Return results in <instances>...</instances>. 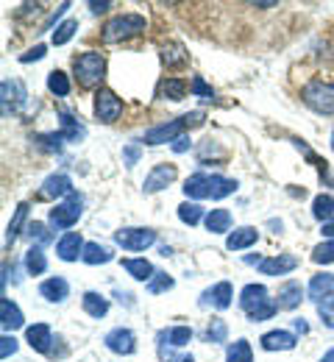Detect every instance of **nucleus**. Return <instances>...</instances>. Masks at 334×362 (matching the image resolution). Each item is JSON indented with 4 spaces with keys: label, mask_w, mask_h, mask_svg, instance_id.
Here are the masks:
<instances>
[{
    "label": "nucleus",
    "mask_w": 334,
    "mask_h": 362,
    "mask_svg": "<svg viewBox=\"0 0 334 362\" xmlns=\"http://www.w3.org/2000/svg\"><path fill=\"white\" fill-rule=\"evenodd\" d=\"M28 92L23 87V81H3L0 84V100H3V115H14L25 106Z\"/></svg>",
    "instance_id": "9"
},
{
    "label": "nucleus",
    "mask_w": 334,
    "mask_h": 362,
    "mask_svg": "<svg viewBox=\"0 0 334 362\" xmlns=\"http://www.w3.org/2000/svg\"><path fill=\"white\" fill-rule=\"evenodd\" d=\"M256 240H259V231L254 226L234 228V231L229 234V240H226V248H229V251H242V248H251Z\"/></svg>",
    "instance_id": "21"
},
{
    "label": "nucleus",
    "mask_w": 334,
    "mask_h": 362,
    "mask_svg": "<svg viewBox=\"0 0 334 362\" xmlns=\"http://www.w3.org/2000/svg\"><path fill=\"white\" fill-rule=\"evenodd\" d=\"M28 237L42 248V245H48V243H53V234L48 231V226L45 223H31L28 226Z\"/></svg>",
    "instance_id": "43"
},
{
    "label": "nucleus",
    "mask_w": 334,
    "mask_h": 362,
    "mask_svg": "<svg viewBox=\"0 0 334 362\" xmlns=\"http://www.w3.org/2000/svg\"><path fill=\"white\" fill-rule=\"evenodd\" d=\"M179 218H181V223H187V226H198L201 221H206V218H203V206L195 204V201H184V204L179 206Z\"/></svg>",
    "instance_id": "31"
},
{
    "label": "nucleus",
    "mask_w": 334,
    "mask_h": 362,
    "mask_svg": "<svg viewBox=\"0 0 334 362\" xmlns=\"http://www.w3.org/2000/svg\"><path fill=\"white\" fill-rule=\"evenodd\" d=\"M120 112H123V100L114 95L112 90H106V87H100L95 92V117L100 123H114L117 117H120Z\"/></svg>",
    "instance_id": "7"
},
{
    "label": "nucleus",
    "mask_w": 334,
    "mask_h": 362,
    "mask_svg": "<svg viewBox=\"0 0 334 362\" xmlns=\"http://www.w3.org/2000/svg\"><path fill=\"white\" fill-rule=\"evenodd\" d=\"M334 293V276L332 273H318V276H312V281H309V298L318 304L321 298H326V296H332Z\"/></svg>",
    "instance_id": "22"
},
{
    "label": "nucleus",
    "mask_w": 334,
    "mask_h": 362,
    "mask_svg": "<svg viewBox=\"0 0 334 362\" xmlns=\"http://www.w3.org/2000/svg\"><path fill=\"white\" fill-rule=\"evenodd\" d=\"M123 268L129 271L131 279H137V281H150V279H153V273H156L148 259H123Z\"/></svg>",
    "instance_id": "28"
},
{
    "label": "nucleus",
    "mask_w": 334,
    "mask_h": 362,
    "mask_svg": "<svg viewBox=\"0 0 334 362\" xmlns=\"http://www.w3.org/2000/svg\"><path fill=\"white\" fill-rule=\"evenodd\" d=\"M173 284H176V281H173V276H167V273L156 271V273H153V279L148 281V293L159 296V293H167V290H170Z\"/></svg>",
    "instance_id": "39"
},
{
    "label": "nucleus",
    "mask_w": 334,
    "mask_h": 362,
    "mask_svg": "<svg viewBox=\"0 0 334 362\" xmlns=\"http://www.w3.org/2000/svg\"><path fill=\"white\" fill-rule=\"evenodd\" d=\"M25 340H28V346H31L34 351H40V354H50L53 332H50L48 323H34V326H28V332H25Z\"/></svg>",
    "instance_id": "15"
},
{
    "label": "nucleus",
    "mask_w": 334,
    "mask_h": 362,
    "mask_svg": "<svg viewBox=\"0 0 334 362\" xmlns=\"http://www.w3.org/2000/svg\"><path fill=\"white\" fill-rule=\"evenodd\" d=\"M81 307H84V313L90 317H103L109 313V298H103L100 293H84V298H81Z\"/></svg>",
    "instance_id": "25"
},
{
    "label": "nucleus",
    "mask_w": 334,
    "mask_h": 362,
    "mask_svg": "<svg viewBox=\"0 0 334 362\" xmlns=\"http://www.w3.org/2000/svg\"><path fill=\"white\" fill-rule=\"evenodd\" d=\"M59 115H61V126H64V129H61V134H64L67 142H78V139H84L87 129H84V126H81V123H78L67 109H61Z\"/></svg>",
    "instance_id": "27"
},
{
    "label": "nucleus",
    "mask_w": 334,
    "mask_h": 362,
    "mask_svg": "<svg viewBox=\"0 0 334 362\" xmlns=\"http://www.w3.org/2000/svg\"><path fill=\"white\" fill-rule=\"evenodd\" d=\"M73 192V181L70 176H64V173H56V176H48L45 184H42V189H40V198L42 201H56V198H67Z\"/></svg>",
    "instance_id": "13"
},
{
    "label": "nucleus",
    "mask_w": 334,
    "mask_h": 362,
    "mask_svg": "<svg viewBox=\"0 0 334 362\" xmlns=\"http://www.w3.org/2000/svg\"><path fill=\"white\" fill-rule=\"evenodd\" d=\"M0 326L6 332H14V329H23L25 326V317L20 313V307L11 301V298H3L0 301Z\"/></svg>",
    "instance_id": "20"
},
{
    "label": "nucleus",
    "mask_w": 334,
    "mask_h": 362,
    "mask_svg": "<svg viewBox=\"0 0 334 362\" xmlns=\"http://www.w3.org/2000/svg\"><path fill=\"white\" fill-rule=\"evenodd\" d=\"M40 296L48 298L50 304H61V301H67V296H70V284H67V279L53 276V279L40 284Z\"/></svg>",
    "instance_id": "18"
},
{
    "label": "nucleus",
    "mask_w": 334,
    "mask_h": 362,
    "mask_svg": "<svg viewBox=\"0 0 334 362\" xmlns=\"http://www.w3.org/2000/svg\"><path fill=\"white\" fill-rule=\"evenodd\" d=\"M25 218H28V204H20L17 212H14V218H11V223H8V231H6V245H14V240H17L20 231H23Z\"/></svg>",
    "instance_id": "30"
},
{
    "label": "nucleus",
    "mask_w": 334,
    "mask_h": 362,
    "mask_svg": "<svg viewBox=\"0 0 334 362\" xmlns=\"http://www.w3.org/2000/svg\"><path fill=\"white\" fill-rule=\"evenodd\" d=\"M203 123V112H190L179 120H170V123H162V126H153L148 129L143 136L145 145H162V142H176L179 136H184L187 129H195Z\"/></svg>",
    "instance_id": "1"
},
{
    "label": "nucleus",
    "mask_w": 334,
    "mask_h": 362,
    "mask_svg": "<svg viewBox=\"0 0 334 362\" xmlns=\"http://www.w3.org/2000/svg\"><path fill=\"white\" fill-rule=\"evenodd\" d=\"M25 271L31 276H40V273L48 271V259H45V251L40 245H31L28 254H25Z\"/></svg>",
    "instance_id": "29"
},
{
    "label": "nucleus",
    "mask_w": 334,
    "mask_h": 362,
    "mask_svg": "<svg viewBox=\"0 0 334 362\" xmlns=\"http://www.w3.org/2000/svg\"><path fill=\"white\" fill-rule=\"evenodd\" d=\"M73 70H76V78H78V84L84 90H95V87H100V81L106 76V59L100 53H95V50L81 53L73 62Z\"/></svg>",
    "instance_id": "2"
},
{
    "label": "nucleus",
    "mask_w": 334,
    "mask_h": 362,
    "mask_svg": "<svg viewBox=\"0 0 334 362\" xmlns=\"http://www.w3.org/2000/svg\"><path fill=\"white\" fill-rule=\"evenodd\" d=\"M170 346H176V349H181V346H187L192 340V329L190 326H173V329H165V332H159Z\"/></svg>",
    "instance_id": "33"
},
{
    "label": "nucleus",
    "mask_w": 334,
    "mask_h": 362,
    "mask_svg": "<svg viewBox=\"0 0 334 362\" xmlns=\"http://www.w3.org/2000/svg\"><path fill=\"white\" fill-rule=\"evenodd\" d=\"M226 337H229L226 320H223V317H212V323L206 326V340H209V343H226Z\"/></svg>",
    "instance_id": "37"
},
{
    "label": "nucleus",
    "mask_w": 334,
    "mask_h": 362,
    "mask_svg": "<svg viewBox=\"0 0 334 362\" xmlns=\"http://www.w3.org/2000/svg\"><path fill=\"white\" fill-rule=\"evenodd\" d=\"M114 243L123 245L126 251H145L148 245L156 243V231L153 228H120L114 231Z\"/></svg>",
    "instance_id": "6"
},
{
    "label": "nucleus",
    "mask_w": 334,
    "mask_h": 362,
    "mask_svg": "<svg viewBox=\"0 0 334 362\" xmlns=\"http://www.w3.org/2000/svg\"><path fill=\"white\" fill-rule=\"evenodd\" d=\"M176 362H195V360H192V354H184V357H179Z\"/></svg>",
    "instance_id": "53"
},
{
    "label": "nucleus",
    "mask_w": 334,
    "mask_h": 362,
    "mask_svg": "<svg viewBox=\"0 0 334 362\" xmlns=\"http://www.w3.org/2000/svg\"><path fill=\"white\" fill-rule=\"evenodd\" d=\"M103 343H106V349H109V351L123 354V357H129V354H134V351H137V334H134L131 329H126V326L112 329V332L103 337Z\"/></svg>",
    "instance_id": "8"
},
{
    "label": "nucleus",
    "mask_w": 334,
    "mask_h": 362,
    "mask_svg": "<svg viewBox=\"0 0 334 362\" xmlns=\"http://www.w3.org/2000/svg\"><path fill=\"white\" fill-rule=\"evenodd\" d=\"M187 47L181 45V42H170V45L162 47V62L170 67V70H176V67H184L187 64Z\"/></svg>",
    "instance_id": "23"
},
{
    "label": "nucleus",
    "mask_w": 334,
    "mask_h": 362,
    "mask_svg": "<svg viewBox=\"0 0 334 362\" xmlns=\"http://www.w3.org/2000/svg\"><path fill=\"white\" fill-rule=\"evenodd\" d=\"M262 349L265 351H292L295 349V334L285 332V329H276V332H268L262 334Z\"/></svg>",
    "instance_id": "17"
},
{
    "label": "nucleus",
    "mask_w": 334,
    "mask_h": 362,
    "mask_svg": "<svg viewBox=\"0 0 334 362\" xmlns=\"http://www.w3.org/2000/svg\"><path fill=\"white\" fill-rule=\"evenodd\" d=\"M323 237H329V240H334V218H332V221H326V223H323Z\"/></svg>",
    "instance_id": "51"
},
{
    "label": "nucleus",
    "mask_w": 334,
    "mask_h": 362,
    "mask_svg": "<svg viewBox=\"0 0 334 362\" xmlns=\"http://www.w3.org/2000/svg\"><path fill=\"white\" fill-rule=\"evenodd\" d=\"M332 148H334V132H332Z\"/></svg>",
    "instance_id": "54"
},
{
    "label": "nucleus",
    "mask_w": 334,
    "mask_h": 362,
    "mask_svg": "<svg viewBox=\"0 0 334 362\" xmlns=\"http://www.w3.org/2000/svg\"><path fill=\"white\" fill-rule=\"evenodd\" d=\"M76 31H78V23H76V20H64V23H59L56 31H53V45L56 47L67 45V42L76 37Z\"/></svg>",
    "instance_id": "35"
},
{
    "label": "nucleus",
    "mask_w": 334,
    "mask_h": 362,
    "mask_svg": "<svg viewBox=\"0 0 334 362\" xmlns=\"http://www.w3.org/2000/svg\"><path fill=\"white\" fill-rule=\"evenodd\" d=\"M159 92H162L165 98H170V100H184V95H187V84H184L181 78H167V81H162Z\"/></svg>",
    "instance_id": "36"
},
{
    "label": "nucleus",
    "mask_w": 334,
    "mask_h": 362,
    "mask_svg": "<svg viewBox=\"0 0 334 362\" xmlns=\"http://www.w3.org/2000/svg\"><path fill=\"white\" fill-rule=\"evenodd\" d=\"M268 296H270V293H268L265 284H248V287H242V293H239V307H242L245 315H248V313H254L256 307H262L265 301H270Z\"/></svg>",
    "instance_id": "16"
},
{
    "label": "nucleus",
    "mask_w": 334,
    "mask_h": 362,
    "mask_svg": "<svg viewBox=\"0 0 334 362\" xmlns=\"http://www.w3.org/2000/svg\"><path fill=\"white\" fill-rule=\"evenodd\" d=\"M137 159H140V145H137V142H131V145L123 151V162H126V168H134V165H137Z\"/></svg>",
    "instance_id": "46"
},
{
    "label": "nucleus",
    "mask_w": 334,
    "mask_h": 362,
    "mask_svg": "<svg viewBox=\"0 0 334 362\" xmlns=\"http://www.w3.org/2000/svg\"><path fill=\"white\" fill-rule=\"evenodd\" d=\"M45 50H48V47H45V45L31 47L28 53H23V56H20V62H23V64H28V62H40V59L45 56Z\"/></svg>",
    "instance_id": "47"
},
{
    "label": "nucleus",
    "mask_w": 334,
    "mask_h": 362,
    "mask_svg": "<svg viewBox=\"0 0 334 362\" xmlns=\"http://www.w3.org/2000/svg\"><path fill=\"white\" fill-rule=\"evenodd\" d=\"M312 215H315L321 223L332 221L334 218V198L332 195H318V198L312 201Z\"/></svg>",
    "instance_id": "32"
},
{
    "label": "nucleus",
    "mask_w": 334,
    "mask_h": 362,
    "mask_svg": "<svg viewBox=\"0 0 334 362\" xmlns=\"http://www.w3.org/2000/svg\"><path fill=\"white\" fill-rule=\"evenodd\" d=\"M321 362H334V349H332V351H329V354H326V357H323Z\"/></svg>",
    "instance_id": "52"
},
{
    "label": "nucleus",
    "mask_w": 334,
    "mask_h": 362,
    "mask_svg": "<svg viewBox=\"0 0 334 362\" xmlns=\"http://www.w3.org/2000/svg\"><path fill=\"white\" fill-rule=\"evenodd\" d=\"M226 362H254V349L248 340H237L229 346L226 351Z\"/></svg>",
    "instance_id": "34"
},
{
    "label": "nucleus",
    "mask_w": 334,
    "mask_h": 362,
    "mask_svg": "<svg viewBox=\"0 0 334 362\" xmlns=\"http://www.w3.org/2000/svg\"><path fill=\"white\" fill-rule=\"evenodd\" d=\"M87 265H106V262H112L114 259V254H112V248L109 245H100V243H87V248H84V257H81Z\"/></svg>",
    "instance_id": "24"
},
{
    "label": "nucleus",
    "mask_w": 334,
    "mask_h": 362,
    "mask_svg": "<svg viewBox=\"0 0 334 362\" xmlns=\"http://www.w3.org/2000/svg\"><path fill=\"white\" fill-rule=\"evenodd\" d=\"M318 315H321V320H323L329 329H334V293L318 301Z\"/></svg>",
    "instance_id": "42"
},
{
    "label": "nucleus",
    "mask_w": 334,
    "mask_h": 362,
    "mask_svg": "<svg viewBox=\"0 0 334 362\" xmlns=\"http://www.w3.org/2000/svg\"><path fill=\"white\" fill-rule=\"evenodd\" d=\"M179 176V170H176V165H156L150 173H148V179H145L143 189L145 195H153V192H159V189H165L167 184H173Z\"/></svg>",
    "instance_id": "11"
},
{
    "label": "nucleus",
    "mask_w": 334,
    "mask_h": 362,
    "mask_svg": "<svg viewBox=\"0 0 334 362\" xmlns=\"http://www.w3.org/2000/svg\"><path fill=\"white\" fill-rule=\"evenodd\" d=\"M190 92L192 95H198V98H203V100H215V90H212L201 76H195V78H192Z\"/></svg>",
    "instance_id": "44"
},
{
    "label": "nucleus",
    "mask_w": 334,
    "mask_h": 362,
    "mask_svg": "<svg viewBox=\"0 0 334 362\" xmlns=\"http://www.w3.org/2000/svg\"><path fill=\"white\" fill-rule=\"evenodd\" d=\"M14 351H17V340H14V337H8V334H3V337H0V357H3V360H8Z\"/></svg>",
    "instance_id": "45"
},
{
    "label": "nucleus",
    "mask_w": 334,
    "mask_h": 362,
    "mask_svg": "<svg viewBox=\"0 0 334 362\" xmlns=\"http://www.w3.org/2000/svg\"><path fill=\"white\" fill-rule=\"evenodd\" d=\"M84 240H81V234L78 231H67L59 243H56V254H59V259L61 262H76L78 257H84Z\"/></svg>",
    "instance_id": "12"
},
{
    "label": "nucleus",
    "mask_w": 334,
    "mask_h": 362,
    "mask_svg": "<svg viewBox=\"0 0 334 362\" xmlns=\"http://www.w3.org/2000/svg\"><path fill=\"white\" fill-rule=\"evenodd\" d=\"M292 326H295V332H301V334H306V332H309V326H306V320H304V317H295V320H292Z\"/></svg>",
    "instance_id": "50"
},
{
    "label": "nucleus",
    "mask_w": 334,
    "mask_h": 362,
    "mask_svg": "<svg viewBox=\"0 0 334 362\" xmlns=\"http://www.w3.org/2000/svg\"><path fill=\"white\" fill-rule=\"evenodd\" d=\"M312 262H318V265H329V262H334V240L321 243V245L312 251Z\"/></svg>",
    "instance_id": "41"
},
{
    "label": "nucleus",
    "mask_w": 334,
    "mask_h": 362,
    "mask_svg": "<svg viewBox=\"0 0 334 362\" xmlns=\"http://www.w3.org/2000/svg\"><path fill=\"white\" fill-rule=\"evenodd\" d=\"M145 31V17L143 14H120V17H112L106 25H103V42H123V40H131L137 34Z\"/></svg>",
    "instance_id": "3"
},
{
    "label": "nucleus",
    "mask_w": 334,
    "mask_h": 362,
    "mask_svg": "<svg viewBox=\"0 0 334 362\" xmlns=\"http://www.w3.org/2000/svg\"><path fill=\"white\" fill-rule=\"evenodd\" d=\"M234 298V287L229 281H217L215 287H209L201 296V307H215V310H229Z\"/></svg>",
    "instance_id": "10"
},
{
    "label": "nucleus",
    "mask_w": 334,
    "mask_h": 362,
    "mask_svg": "<svg viewBox=\"0 0 334 362\" xmlns=\"http://www.w3.org/2000/svg\"><path fill=\"white\" fill-rule=\"evenodd\" d=\"M304 103L318 115H334V87L326 81H309L301 90Z\"/></svg>",
    "instance_id": "5"
},
{
    "label": "nucleus",
    "mask_w": 334,
    "mask_h": 362,
    "mask_svg": "<svg viewBox=\"0 0 334 362\" xmlns=\"http://www.w3.org/2000/svg\"><path fill=\"white\" fill-rule=\"evenodd\" d=\"M90 8H93L95 14H103L106 8H112V3H109V0H103V3H95V0H93V3H90Z\"/></svg>",
    "instance_id": "49"
},
{
    "label": "nucleus",
    "mask_w": 334,
    "mask_h": 362,
    "mask_svg": "<svg viewBox=\"0 0 334 362\" xmlns=\"http://www.w3.org/2000/svg\"><path fill=\"white\" fill-rule=\"evenodd\" d=\"M190 145H192V139L184 134V136H179V139L173 142V151H176V153H184V151H190Z\"/></svg>",
    "instance_id": "48"
},
{
    "label": "nucleus",
    "mask_w": 334,
    "mask_h": 362,
    "mask_svg": "<svg viewBox=\"0 0 334 362\" xmlns=\"http://www.w3.org/2000/svg\"><path fill=\"white\" fill-rule=\"evenodd\" d=\"M81 212H84V198L73 189L61 204H56L53 209H50L48 215V223L53 228H73L78 223V218H81Z\"/></svg>",
    "instance_id": "4"
},
{
    "label": "nucleus",
    "mask_w": 334,
    "mask_h": 362,
    "mask_svg": "<svg viewBox=\"0 0 334 362\" xmlns=\"http://www.w3.org/2000/svg\"><path fill=\"white\" fill-rule=\"evenodd\" d=\"M206 228H209L212 234H226V231H232V212H229V209H212V212L206 215Z\"/></svg>",
    "instance_id": "26"
},
{
    "label": "nucleus",
    "mask_w": 334,
    "mask_h": 362,
    "mask_svg": "<svg viewBox=\"0 0 334 362\" xmlns=\"http://www.w3.org/2000/svg\"><path fill=\"white\" fill-rule=\"evenodd\" d=\"M301 301H304V287H301V281L290 279V281H285V284L279 287V298H276L279 310H295Z\"/></svg>",
    "instance_id": "19"
},
{
    "label": "nucleus",
    "mask_w": 334,
    "mask_h": 362,
    "mask_svg": "<svg viewBox=\"0 0 334 362\" xmlns=\"http://www.w3.org/2000/svg\"><path fill=\"white\" fill-rule=\"evenodd\" d=\"M259 273L262 276H285V273L295 271L298 268V259L292 254H279V257H270V259H262L259 265Z\"/></svg>",
    "instance_id": "14"
},
{
    "label": "nucleus",
    "mask_w": 334,
    "mask_h": 362,
    "mask_svg": "<svg viewBox=\"0 0 334 362\" xmlns=\"http://www.w3.org/2000/svg\"><path fill=\"white\" fill-rule=\"evenodd\" d=\"M276 313H279V304L270 298V301H265L262 307H256L254 313H248V320H251V323H262V320H270Z\"/></svg>",
    "instance_id": "40"
},
{
    "label": "nucleus",
    "mask_w": 334,
    "mask_h": 362,
    "mask_svg": "<svg viewBox=\"0 0 334 362\" xmlns=\"http://www.w3.org/2000/svg\"><path fill=\"white\" fill-rule=\"evenodd\" d=\"M48 90L59 98H67L70 95V78L61 73V70H53L48 76Z\"/></svg>",
    "instance_id": "38"
}]
</instances>
